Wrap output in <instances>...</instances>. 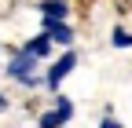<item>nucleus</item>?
Wrapping results in <instances>:
<instances>
[{
  "instance_id": "nucleus-4",
  "label": "nucleus",
  "mask_w": 132,
  "mask_h": 128,
  "mask_svg": "<svg viewBox=\"0 0 132 128\" xmlns=\"http://www.w3.org/2000/svg\"><path fill=\"white\" fill-rule=\"evenodd\" d=\"M44 37L55 40V44H73V29L66 26V22H52V19H44Z\"/></svg>"
},
{
  "instance_id": "nucleus-1",
  "label": "nucleus",
  "mask_w": 132,
  "mask_h": 128,
  "mask_svg": "<svg viewBox=\"0 0 132 128\" xmlns=\"http://www.w3.org/2000/svg\"><path fill=\"white\" fill-rule=\"evenodd\" d=\"M37 62H40V59H33L29 51H19V55L7 62V77H11V81H19V84H40Z\"/></svg>"
},
{
  "instance_id": "nucleus-2",
  "label": "nucleus",
  "mask_w": 132,
  "mask_h": 128,
  "mask_svg": "<svg viewBox=\"0 0 132 128\" xmlns=\"http://www.w3.org/2000/svg\"><path fill=\"white\" fill-rule=\"evenodd\" d=\"M70 117H73V103L66 99V95H55V110L40 114V117H37V124H40V128H62Z\"/></svg>"
},
{
  "instance_id": "nucleus-5",
  "label": "nucleus",
  "mask_w": 132,
  "mask_h": 128,
  "mask_svg": "<svg viewBox=\"0 0 132 128\" xmlns=\"http://www.w3.org/2000/svg\"><path fill=\"white\" fill-rule=\"evenodd\" d=\"M40 15H44V19H52V22H66L70 4H66V0H44V4H40Z\"/></svg>"
},
{
  "instance_id": "nucleus-6",
  "label": "nucleus",
  "mask_w": 132,
  "mask_h": 128,
  "mask_svg": "<svg viewBox=\"0 0 132 128\" xmlns=\"http://www.w3.org/2000/svg\"><path fill=\"white\" fill-rule=\"evenodd\" d=\"M22 51H29L33 59H48V51H52V40H48V37L40 33V37H33V40L22 48Z\"/></svg>"
},
{
  "instance_id": "nucleus-3",
  "label": "nucleus",
  "mask_w": 132,
  "mask_h": 128,
  "mask_svg": "<svg viewBox=\"0 0 132 128\" xmlns=\"http://www.w3.org/2000/svg\"><path fill=\"white\" fill-rule=\"evenodd\" d=\"M73 66H77V55H73V51H66V55H62V59L55 62V66L48 70V77H44V84L52 88V92H59V84H62V77H66V73H73Z\"/></svg>"
},
{
  "instance_id": "nucleus-9",
  "label": "nucleus",
  "mask_w": 132,
  "mask_h": 128,
  "mask_svg": "<svg viewBox=\"0 0 132 128\" xmlns=\"http://www.w3.org/2000/svg\"><path fill=\"white\" fill-rule=\"evenodd\" d=\"M4 110H7V95H0V114H4Z\"/></svg>"
},
{
  "instance_id": "nucleus-8",
  "label": "nucleus",
  "mask_w": 132,
  "mask_h": 128,
  "mask_svg": "<svg viewBox=\"0 0 132 128\" xmlns=\"http://www.w3.org/2000/svg\"><path fill=\"white\" fill-rule=\"evenodd\" d=\"M99 128H121V124L114 121V117H103V124H99Z\"/></svg>"
},
{
  "instance_id": "nucleus-7",
  "label": "nucleus",
  "mask_w": 132,
  "mask_h": 128,
  "mask_svg": "<svg viewBox=\"0 0 132 128\" xmlns=\"http://www.w3.org/2000/svg\"><path fill=\"white\" fill-rule=\"evenodd\" d=\"M114 48H132V33H128V29H114Z\"/></svg>"
}]
</instances>
